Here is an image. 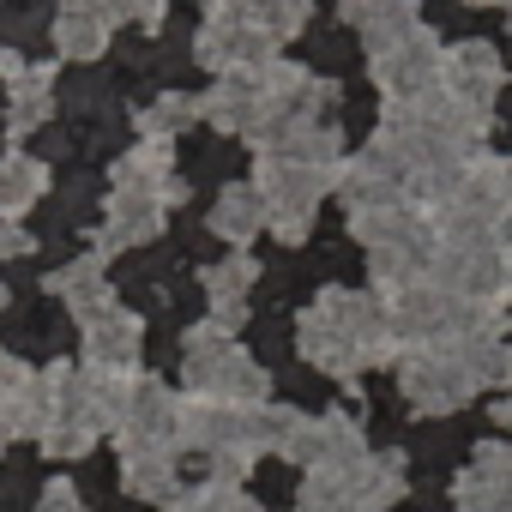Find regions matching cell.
Masks as SVG:
<instances>
[{"instance_id": "obj_18", "label": "cell", "mask_w": 512, "mask_h": 512, "mask_svg": "<svg viewBox=\"0 0 512 512\" xmlns=\"http://www.w3.org/2000/svg\"><path fill=\"white\" fill-rule=\"evenodd\" d=\"M139 344H145V320L115 308V302L85 320V368L91 374H133Z\"/></svg>"}, {"instance_id": "obj_22", "label": "cell", "mask_w": 512, "mask_h": 512, "mask_svg": "<svg viewBox=\"0 0 512 512\" xmlns=\"http://www.w3.org/2000/svg\"><path fill=\"white\" fill-rule=\"evenodd\" d=\"M49 115H55V67H25L7 85V133L25 139V133L49 127Z\"/></svg>"}, {"instance_id": "obj_36", "label": "cell", "mask_w": 512, "mask_h": 512, "mask_svg": "<svg viewBox=\"0 0 512 512\" xmlns=\"http://www.w3.org/2000/svg\"><path fill=\"white\" fill-rule=\"evenodd\" d=\"M374 7H380V0H338V19H344L350 31H362V19H368Z\"/></svg>"}, {"instance_id": "obj_21", "label": "cell", "mask_w": 512, "mask_h": 512, "mask_svg": "<svg viewBox=\"0 0 512 512\" xmlns=\"http://www.w3.org/2000/svg\"><path fill=\"white\" fill-rule=\"evenodd\" d=\"M253 278H260V266H253L247 253H229V260H217V266L205 272L211 320H217L223 332H235V326L247 320V290H253Z\"/></svg>"}, {"instance_id": "obj_14", "label": "cell", "mask_w": 512, "mask_h": 512, "mask_svg": "<svg viewBox=\"0 0 512 512\" xmlns=\"http://www.w3.org/2000/svg\"><path fill=\"white\" fill-rule=\"evenodd\" d=\"M500 85H506V61L488 49V43H452L446 55H440V97H452V103H464L470 115H494V97H500Z\"/></svg>"}, {"instance_id": "obj_30", "label": "cell", "mask_w": 512, "mask_h": 512, "mask_svg": "<svg viewBox=\"0 0 512 512\" xmlns=\"http://www.w3.org/2000/svg\"><path fill=\"white\" fill-rule=\"evenodd\" d=\"M416 31H422V7H416V0H380V7L362 19V49H368V61H374V55L398 49V43L416 37Z\"/></svg>"}, {"instance_id": "obj_40", "label": "cell", "mask_w": 512, "mask_h": 512, "mask_svg": "<svg viewBox=\"0 0 512 512\" xmlns=\"http://www.w3.org/2000/svg\"><path fill=\"white\" fill-rule=\"evenodd\" d=\"M0 452H7V428H0Z\"/></svg>"}, {"instance_id": "obj_19", "label": "cell", "mask_w": 512, "mask_h": 512, "mask_svg": "<svg viewBox=\"0 0 512 512\" xmlns=\"http://www.w3.org/2000/svg\"><path fill=\"white\" fill-rule=\"evenodd\" d=\"M452 494H458V512H512V440L476 446Z\"/></svg>"}, {"instance_id": "obj_11", "label": "cell", "mask_w": 512, "mask_h": 512, "mask_svg": "<svg viewBox=\"0 0 512 512\" xmlns=\"http://www.w3.org/2000/svg\"><path fill=\"white\" fill-rule=\"evenodd\" d=\"M278 49L284 43H272L266 31H253V25H241L235 13H217V7L205 13V25L193 37V61L205 73H217V79H229V73H260V67L278 61Z\"/></svg>"}, {"instance_id": "obj_29", "label": "cell", "mask_w": 512, "mask_h": 512, "mask_svg": "<svg viewBox=\"0 0 512 512\" xmlns=\"http://www.w3.org/2000/svg\"><path fill=\"white\" fill-rule=\"evenodd\" d=\"M121 482H127V494H139V500H169L175 488H181V476H175V452H163V446H145V452H121Z\"/></svg>"}, {"instance_id": "obj_32", "label": "cell", "mask_w": 512, "mask_h": 512, "mask_svg": "<svg viewBox=\"0 0 512 512\" xmlns=\"http://www.w3.org/2000/svg\"><path fill=\"white\" fill-rule=\"evenodd\" d=\"M199 121V97L193 91H163L151 109H139L133 115V127H139V139H175L181 127H193Z\"/></svg>"}, {"instance_id": "obj_20", "label": "cell", "mask_w": 512, "mask_h": 512, "mask_svg": "<svg viewBox=\"0 0 512 512\" xmlns=\"http://www.w3.org/2000/svg\"><path fill=\"white\" fill-rule=\"evenodd\" d=\"M109 187H139V193H157V199H181V181H175V145L169 139H139L121 163H115V181Z\"/></svg>"}, {"instance_id": "obj_13", "label": "cell", "mask_w": 512, "mask_h": 512, "mask_svg": "<svg viewBox=\"0 0 512 512\" xmlns=\"http://www.w3.org/2000/svg\"><path fill=\"white\" fill-rule=\"evenodd\" d=\"M440 37L422 25L416 37H404L398 49H386V55H374L368 67H374V85H380V97L386 103H422V97H434L440 91Z\"/></svg>"}, {"instance_id": "obj_37", "label": "cell", "mask_w": 512, "mask_h": 512, "mask_svg": "<svg viewBox=\"0 0 512 512\" xmlns=\"http://www.w3.org/2000/svg\"><path fill=\"white\" fill-rule=\"evenodd\" d=\"M25 374H31V368H25V362H13V356H7V350H0V398H7V392H13V386H19V380H25Z\"/></svg>"}, {"instance_id": "obj_26", "label": "cell", "mask_w": 512, "mask_h": 512, "mask_svg": "<svg viewBox=\"0 0 512 512\" xmlns=\"http://www.w3.org/2000/svg\"><path fill=\"white\" fill-rule=\"evenodd\" d=\"M49 416H55V398H49L43 374H25L7 398H0V428H7V440H43Z\"/></svg>"}, {"instance_id": "obj_16", "label": "cell", "mask_w": 512, "mask_h": 512, "mask_svg": "<svg viewBox=\"0 0 512 512\" xmlns=\"http://www.w3.org/2000/svg\"><path fill=\"white\" fill-rule=\"evenodd\" d=\"M253 151H260V157H284V163H308V169H332V175H338V163H344V133H338L326 115H314V121H278V127H266L260 139H253Z\"/></svg>"}, {"instance_id": "obj_35", "label": "cell", "mask_w": 512, "mask_h": 512, "mask_svg": "<svg viewBox=\"0 0 512 512\" xmlns=\"http://www.w3.org/2000/svg\"><path fill=\"white\" fill-rule=\"evenodd\" d=\"M37 241H31V229H19V223H0V260H25Z\"/></svg>"}, {"instance_id": "obj_17", "label": "cell", "mask_w": 512, "mask_h": 512, "mask_svg": "<svg viewBox=\"0 0 512 512\" xmlns=\"http://www.w3.org/2000/svg\"><path fill=\"white\" fill-rule=\"evenodd\" d=\"M163 211H169V199H157V193L109 187L103 229H97V260H109V253H121V247H145V241L163 229Z\"/></svg>"}, {"instance_id": "obj_23", "label": "cell", "mask_w": 512, "mask_h": 512, "mask_svg": "<svg viewBox=\"0 0 512 512\" xmlns=\"http://www.w3.org/2000/svg\"><path fill=\"white\" fill-rule=\"evenodd\" d=\"M211 229L241 253L253 235L266 229V199H260V187H253V181H229V187L217 193V205H211Z\"/></svg>"}, {"instance_id": "obj_38", "label": "cell", "mask_w": 512, "mask_h": 512, "mask_svg": "<svg viewBox=\"0 0 512 512\" xmlns=\"http://www.w3.org/2000/svg\"><path fill=\"white\" fill-rule=\"evenodd\" d=\"M25 67H31V61H19V55H13V49H0V79H7V85H13V79H19V73H25Z\"/></svg>"}, {"instance_id": "obj_1", "label": "cell", "mask_w": 512, "mask_h": 512, "mask_svg": "<svg viewBox=\"0 0 512 512\" xmlns=\"http://www.w3.org/2000/svg\"><path fill=\"white\" fill-rule=\"evenodd\" d=\"M296 344L332 380H356L362 368L404 362V350H398V338L386 326V302L362 296V290H320L308 302L302 326H296Z\"/></svg>"}, {"instance_id": "obj_24", "label": "cell", "mask_w": 512, "mask_h": 512, "mask_svg": "<svg viewBox=\"0 0 512 512\" xmlns=\"http://www.w3.org/2000/svg\"><path fill=\"white\" fill-rule=\"evenodd\" d=\"M109 19L91 7V0H61V19H55V49L61 61H97L109 49Z\"/></svg>"}, {"instance_id": "obj_25", "label": "cell", "mask_w": 512, "mask_h": 512, "mask_svg": "<svg viewBox=\"0 0 512 512\" xmlns=\"http://www.w3.org/2000/svg\"><path fill=\"white\" fill-rule=\"evenodd\" d=\"M217 13H235L241 25H253V31H266L272 43H290V37H302V25L314 19V0H211Z\"/></svg>"}, {"instance_id": "obj_2", "label": "cell", "mask_w": 512, "mask_h": 512, "mask_svg": "<svg viewBox=\"0 0 512 512\" xmlns=\"http://www.w3.org/2000/svg\"><path fill=\"white\" fill-rule=\"evenodd\" d=\"M500 356H506V338H458V344L404 350L398 386H404V398H410L416 416H452L482 386L500 380Z\"/></svg>"}, {"instance_id": "obj_15", "label": "cell", "mask_w": 512, "mask_h": 512, "mask_svg": "<svg viewBox=\"0 0 512 512\" xmlns=\"http://www.w3.org/2000/svg\"><path fill=\"white\" fill-rule=\"evenodd\" d=\"M199 121H211L217 133H241L247 145L266 133L272 109H266V67L260 73H229L199 97Z\"/></svg>"}, {"instance_id": "obj_9", "label": "cell", "mask_w": 512, "mask_h": 512, "mask_svg": "<svg viewBox=\"0 0 512 512\" xmlns=\"http://www.w3.org/2000/svg\"><path fill=\"white\" fill-rule=\"evenodd\" d=\"M253 187L266 199V229L290 247L308 241L320 199L332 193V169H308V163H284V157H260L253 163Z\"/></svg>"}, {"instance_id": "obj_39", "label": "cell", "mask_w": 512, "mask_h": 512, "mask_svg": "<svg viewBox=\"0 0 512 512\" xmlns=\"http://www.w3.org/2000/svg\"><path fill=\"white\" fill-rule=\"evenodd\" d=\"M500 241H506V253H512V223H506V229H500Z\"/></svg>"}, {"instance_id": "obj_34", "label": "cell", "mask_w": 512, "mask_h": 512, "mask_svg": "<svg viewBox=\"0 0 512 512\" xmlns=\"http://www.w3.org/2000/svg\"><path fill=\"white\" fill-rule=\"evenodd\" d=\"M37 512H85V500H79V488H73V482H49V488H43V500H37Z\"/></svg>"}, {"instance_id": "obj_8", "label": "cell", "mask_w": 512, "mask_h": 512, "mask_svg": "<svg viewBox=\"0 0 512 512\" xmlns=\"http://www.w3.org/2000/svg\"><path fill=\"white\" fill-rule=\"evenodd\" d=\"M434 284L452 290L458 302L506 314V302H512V253H506L500 235H452L434 253Z\"/></svg>"}, {"instance_id": "obj_3", "label": "cell", "mask_w": 512, "mask_h": 512, "mask_svg": "<svg viewBox=\"0 0 512 512\" xmlns=\"http://www.w3.org/2000/svg\"><path fill=\"white\" fill-rule=\"evenodd\" d=\"M43 386L55 398V416H49V434L37 446L55 458H85L103 434H115L133 374H91V368L55 362V368H43Z\"/></svg>"}, {"instance_id": "obj_5", "label": "cell", "mask_w": 512, "mask_h": 512, "mask_svg": "<svg viewBox=\"0 0 512 512\" xmlns=\"http://www.w3.org/2000/svg\"><path fill=\"white\" fill-rule=\"evenodd\" d=\"M266 404H211V398H181V446L211 458L223 482L247 476L266 452Z\"/></svg>"}, {"instance_id": "obj_33", "label": "cell", "mask_w": 512, "mask_h": 512, "mask_svg": "<svg viewBox=\"0 0 512 512\" xmlns=\"http://www.w3.org/2000/svg\"><path fill=\"white\" fill-rule=\"evenodd\" d=\"M91 7L109 19V25H145V31H157L163 25V0H91Z\"/></svg>"}, {"instance_id": "obj_41", "label": "cell", "mask_w": 512, "mask_h": 512, "mask_svg": "<svg viewBox=\"0 0 512 512\" xmlns=\"http://www.w3.org/2000/svg\"><path fill=\"white\" fill-rule=\"evenodd\" d=\"M0 308H7V290H0Z\"/></svg>"}, {"instance_id": "obj_12", "label": "cell", "mask_w": 512, "mask_h": 512, "mask_svg": "<svg viewBox=\"0 0 512 512\" xmlns=\"http://www.w3.org/2000/svg\"><path fill=\"white\" fill-rule=\"evenodd\" d=\"M115 440H121V452H145V446L181 452V398L163 380H133L121 422H115Z\"/></svg>"}, {"instance_id": "obj_31", "label": "cell", "mask_w": 512, "mask_h": 512, "mask_svg": "<svg viewBox=\"0 0 512 512\" xmlns=\"http://www.w3.org/2000/svg\"><path fill=\"white\" fill-rule=\"evenodd\" d=\"M163 512H260V506H253V494H241V482L211 476V482H199V488H175V494L163 500Z\"/></svg>"}, {"instance_id": "obj_7", "label": "cell", "mask_w": 512, "mask_h": 512, "mask_svg": "<svg viewBox=\"0 0 512 512\" xmlns=\"http://www.w3.org/2000/svg\"><path fill=\"white\" fill-rule=\"evenodd\" d=\"M404 494V458L386 452V458H356V464H338V470H308L296 506L302 512H392V500Z\"/></svg>"}, {"instance_id": "obj_4", "label": "cell", "mask_w": 512, "mask_h": 512, "mask_svg": "<svg viewBox=\"0 0 512 512\" xmlns=\"http://www.w3.org/2000/svg\"><path fill=\"white\" fill-rule=\"evenodd\" d=\"M350 235L368 247V272H374L380 302L386 296H404V290H416V284L434 278L440 235H434V217L428 211H416V205L368 211V217H350Z\"/></svg>"}, {"instance_id": "obj_6", "label": "cell", "mask_w": 512, "mask_h": 512, "mask_svg": "<svg viewBox=\"0 0 512 512\" xmlns=\"http://www.w3.org/2000/svg\"><path fill=\"white\" fill-rule=\"evenodd\" d=\"M181 368H187V398H211V404H266L272 380L253 362L217 320L193 326L181 338Z\"/></svg>"}, {"instance_id": "obj_27", "label": "cell", "mask_w": 512, "mask_h": 512, "mask_svg": "<svg viewBox=\"0 0 512 512\" xmlns=\"http://www.w3.org/2000/svg\"><path fill=\"white\" fill-rule=\"evenodd\" d=\"M49 290L67 302V314L85 326L91 314H103L109 308V278H103V260L97 253H85V260H73V266H61L55 278H49Z\"/></svg>"}, {"instance_id": "obj_10", "label": "cell", "mask_w": 512, "mask_h": 512, "mask_svg": "<svg viewBox=\"0 0 512 512\" xmlns=\"http://www.w3.org/2000/svg\"><path fill=\"white\" fill-rule=\"evenodd\" d=\"M332 193L344 199L350 217H368V211H392V205H410V169L398 151H386L380 139H368L356 157L338 163L332 175Z\"/></svg>"}, {"instance_id": "obj_28", "label": "cell", "mask_w": 512, "mask_h": 512, "mask_svg": "<svg viewBox=\"0 0 512 512\" xmlns=\"http://www.w3.org/2000/svg\"><path fill=\"white\" fill-rule=\"evenodd\" d=\"M43 193H49V169L37 157H25V151L0 157V223H19Z\"/></svg>"}]
</instances>
